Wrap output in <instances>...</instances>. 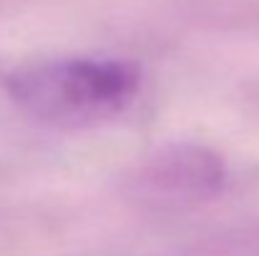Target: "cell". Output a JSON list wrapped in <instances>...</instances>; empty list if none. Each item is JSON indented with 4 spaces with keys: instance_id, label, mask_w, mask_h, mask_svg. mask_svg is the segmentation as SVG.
Instances as JSON below:
<instances>
[{
    "instance_id": "6da1fadb",
    "label": "cell",
    "mask_w": 259,
    "mask_h": 256,
    "mask_svg": "<svg viewBox=\"0 0 259 256\" xmlns=\"http://www.w3.org/2000/svg\"><path fill=\"white\" fill-rule=\"evenodd\" d=\"M141 73L121 58H51L5 78L10 100L30 118L58 128H91L121 116L139 95Z\"/></svg>"
},
{
    "instance_id": "7a4b0ae2",
    "label": "cell",
    "mask_w": 259,
    "mask_h": 256,
    "mask_svg": "<svg viewBox=\"0 0 259 256\" xmlns=\"http://www.w3.org/2000/svg\"><path fill=\"white\" fill-rule=\"evenodd\" d=\"M126 183L128 196L146 209L186 211L222 193L227 164L204 143L176 141L149 153Z\"/></svg>"
}]
</instances>
